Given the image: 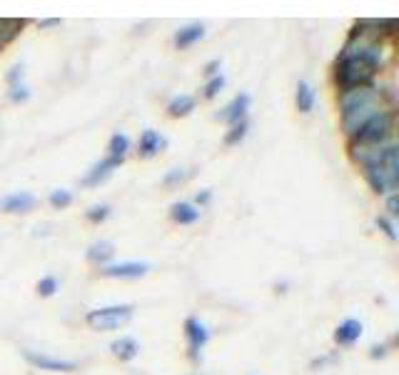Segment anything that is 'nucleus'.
<instances>
[{"instance_id": "7ed1b4c3", "label": "nucleus", "mask_w": 399, "mask_h": 375, "mask_svg": "<svg viewBox=\"0 0 399 375\" xmlns=\"http://www.w3.org/2000/svg\"><path fill=\"white\" fill-rule=\"evenodd\" d=\"M397 135V111L379 113L377 118H372L365 128H359L350 138V143L357 146H382V143H394Z\"/></svg>"}, {"instance_id": "dca6fc26", "label": "nucleus", "mask_w": 399, "mask_h": 375, "mask_svg": "<svg viewBox=\"0 0 399 375\" xmlns=\"http://www.w3.org/2000/svg\"><path fill=\"white\" fill-rule=\"evenodd\" d=\"M193 111H195V98L187 95V93H180V95H175L167 103V115L170 118H185Z\"/></svg>"}, {"instance_id": "423d86ee", "label": "nucleus", "mask_w": 399, "mask_h": 375, "mask_svg": "<svg viewBox=\"0 0 399 375\" xmlns=\"http://www.w3.org/2000/svg\"><path fill=\"white\" fill-rule=\"evenodd\" d=\"M185 338H187V355H190V361L197 363L202 348H205L207 341H210V333H207L205 323H200L197 318H187L185 320Z\"/></svg>"}, {"instance_id": "aec40b11", "label": "nucleus", "mask_w": 399, "mask_h": 375, "mask_svg": "<svg viewBox=\"0 0 399 375\" xmlns=\"http://www.w3.org/2000/svg\"><path fill=\"white\" fill-rule=\"evenodd\" d=\"M110 350L115 358H120V361H135L140 353V345L135 338H120V341L112 343Z\"/></svg>"}, {"instance_id": "c85d7f7f", "label": "nucleus", "mask_w": 399, "mask_h": 375, "mask_svg": "<svg viewBox=\"0 0 399 375\" xmlns=\"http://www.w3.org/2000/svg\"><path fill=\"white\" fill-rule=\"evenodd\" d=\"M56 291H58V280L53 278V275H48V278H43L40 283H38V295H43V298L56 295Z\"/></svg>"}, {"instance_id": "412c9836", "label": "nucleus", "mask_w": 399, "mask_h": 375, "mask_svg": "<svg viewBox=\"0 0 399 375\" xmlns=\"http://www.w3.org/2000/svg\"><path fill=\"white\" fill-rule=\"evenodd\" d=\"M130 153V138L125 133H115L108 143V155L115 160H125V155Z\"/></svg>"}, {"instance_id": "f3484780", "label": "nucleus", "mask_w": 399, "mask_h": 375, "mask_svg": "<svg viewBox=\"0 0 399 375\" xmlns=\"http://www.w3.org/2000/svg\"><path fill=\"white\" fill-rule=\"evenodd\" d=\"M202 38H205V28H202V25H187V28H180L178 33H175L172 43H175L180 50H185V48H190V45H195L197 41H202Z\"/></svg>"}, {"instance_id": "2f4dec72", "label": "nucleus", "mask_w": 399, "mask_h": 375, "mask_svg": "<svg viewBox=\"0 0 399 375\" xmlns=\"http://www.w3.org/2000/svg\"><path fill=\"white\" fill-rule=\"evenodd\" d=\"M205 73L210 78H215V76H220V60H210L205 65Z\"/></svg>"}, {"instance_id": "72a5a7b5", "label": "nucleus", "mask_w": 399, "mask_h": 375, "mask_svg": "<svg viewBox=\"0 0 399 375\" xmlns=\"http://www.w3.org/2000/svg\"><path fill=\"white\" fill-rule=\"evenodd\" d=\"M210 198H213V193H210V190H202V193L195 195V201H197V205H205V203H210Z\"/></svg>"}, {"instance_id": "2eb2a0df", "label": "nucleus", "mask_w": 399, "mask_h": 375, "mask_svg": "<svg viewBox=\"0 0 399 375\" xmlns=\"http://www.w3.org/2000/svg\"><path fill=\"white\" fill-rule=\"evenodd\" d=\"M170 218L172 223H178V225H193V223H197L200 218V210L195 208L193 203H172L170 208Z\"/></svg>"}, {"instance_id": "f257e3e1", "label": "nucleus", "mask_w": 399, "mask_h": 375, "mask_svg": "<svg viewBox=\"0 0 399 375\" xmlns=\"http://www.w3.org/2000/svg\"><path fill=\"white\" fill-rule=\"evenodd\" d=\"M362 173H365L367 185H370L377 195L397 193V188H399V148L394 146L382 163L365 168Z\"/></svg>"}, {"instance_id": "f704fd0d", "label": "nucleus", "mask_w": 399, "mask_h": 375, "mask_svg": "<svg viewBox=\"0 0 399 375\" xmlns=\"http://www.w3.org/2000/svg\"><path fill=\"white\" fill-rule=\"evenodd\" d=\"M56 25H60V21H58V18H48V21H40V28H56Z\"/></svg>"}, {"instance_id": "b1692460", "label": "nucleus", "mask_w": 399, "mask_h": 375, "mask_svg": "<svg viewBox=\"0 0 399 375\" xmlns=\"http://www.w3.org/2000/svg\"><path fill=\"white\" fill-rule=\"evenodd\" d=\"M48 203L53 205V208H58V210L68 208L70 203H73V193H70V190H65V188H56V190H50Z\"/></svg>"}, {"instance_id": "c756f323", "label": "nucleus", "mask_w": 399, "mask_h": 375, "mask_svg": "<svg viewBox=\"0 0 399 375\" xmlns=\"http://www.w3.org/2000/svg\"><path fill=\"white\" fill-rule=\"evenodd\" d=\"M385 198H387V218L394 220L399 216V193H389Z\"/></svg>"}, {"instance_id": "473e14b6", "label": "nucleus", "mask_w": 399, "mask_h": 375, "mask_svg": "<svg viewBox=\"0 0 399 375\" xmlns=\"http://www.w3.org/2000/svg\"><path fill=\"white\" fill-rule=\"evenodd\" d=\"M387 355V345H374L370 350V358H385Z\"/></svg>"}, {"instance_id": "1a4fd4ad", "label": "nucleus", "mask_w": 399, "mask_h": 375, "mask_svg": "<svg viewBox=\"0 0 399 375\" xmlns=\"http://www.w3.org/2000/svg\"><path fill=\"white\" fill-rule=\"evenodd\" d=\"M120 163H123V160H115L108 155V158H103L100 163H95V166L90 168L80 183H83L85 188H97L100 183H105L112 173H115V168H120Z\"/></svg>"}, {"instance_id": "a878e982", "label": "nucleus", "mask_w": 399, "mask_h": 375, "mask_svg": "<svg viewBox=\"0 0 399 375\" xmlns=\"http://www.w3.org/2000/svg\"><path fill=\"white\" fill-rule=\"evenodd\" d=\"M85 218H88L90 223H105L108 218H110V205H93V208H88L85 210Z\"/></svg>"}, {"instance_id": "39448f33", "label": "nucleus", "mask_w": 399, "mask_h": 375, "mask_svg": "<svg viewBox=\"0 0 399 375\" xmlns=\"http://www.w3.org/2000/svg\"><path fill=\"white\" fill-rule=\"evenodd\" d=\"M385 111H394V105H387V103H379V105H365V108H357V111H350V113H342V130L347 138H352L359 128H365L372 118H377L379 113Z\"/></svg>"}, {"instance_id": "6e6552de", "label": "nucleus", "mask_w": 399, "mask_h": 375, "mask_svg": "<svg viewBox=\"0 0 399 375\" xmlns=\"http://www.w3.org/2000/svg\"><path fill=\"white\" fill-rule=\"evenodd\" d=\"M25 361L30 365L40 370H50V373H73L77 368V363L73 361H62V358H50L45 353H33V350H25Z\"/></svg>"}, {"instance_id": "f8f14e48", "label": "nucleus", "mask_w": 399, "mask_h": 375, "mask_svg": "<svg viewBox=\"0 0 399 375\" xmlns=\"http://www.w3.org/2000/svg\"><path fill=\"white\" fill-rule=\"evenodd\" d=\"M165 148V138L158 130H143L138 140V155L140 158H155Z\"/></svg>"}, {"instance_id": "f03ea898", "label": "nucleus", "mask_w": 399, "mask_h": 375, "mask_svg": "<svg viewBox=\"0 0 399 375\" xmlns=\"http://www.w3.org/2000/svg\"><path fill=\"white\" fill-rule=\"evenodd\" d=\"M379 68L372 62L362 60V58H337L335 65V83L339 91H350V88H359V85L374 83Z\"/></svg>"}, {"instance_id": "9d476101", "label": "nucleus", "mask_w": 399, "mask_h": 375, "mask_svg": "<svg viewBox=\"0 0 399 375\" xmlns=\"http://www.w3.org/2000/svg\"><path fill=\"white\" fill-rule=\"evenodd\" d=\"M38 205V198L28 190H15V193L0 198V210L5 213H30Z\"/></svg>"}, {"instance_id": "a211bd4d", "label": "nucleus", "mask_w": 399, "mask_h": 375, "mask_svg": "<svg viewBox=\"0 0 399 375\" xmlns=\"http://www.w3.org/2000/svg\"><path fill=\"white\" fill-rule=\"evenodd\" d=\"M295 105L300 113H312L315 108V88L307 80H300L295 91Z\"/></svg>"}, {"instance_id": "4be33fe9", "label": "nucleus", "mask_w": 399, "mask_h": 375, "mask_svg": "<svg viewBox=\"0 0 399 375\" xmlns=\"http://www.w3.org/2000/svg\"><path fill=\"white\" fill-rule=\"evenodd\" d=\"M190 178H193V170H187V168H172V170H167V175L162 178V183H165L167 188H175V185L187 183Z\"/></svg>"}, {"instance_id": "6ab92c4d", "label": "nucleus", "mask_w": 399, "mask_h": 375, "mask_svg": "<svg viewBox=\"0 0 399 375\" xmlns=\"http://www.w3.org/2000/svg\"><path fill=\"white\" fill-rule=\"evenodd\" d=\"M115 255V245L108 240H97L88 248V260L95 265H108V260Z\"/></svg>"}, {"instance_id": "ddd939ff", "label": "nucleus", "mask_w": 399, "mask_h": 375, "mask_svg": "<svg viewBox=\"0 0 399 375\" xmlns=\"http://www.w3.org/2000/svg\"><path fill=\"white\" fill-rule=\"evenodd\" d=\"M359 338H362V323L359 320H344V323L337 326V330H335V343L342 348L354 345Z\"/></svg>"}, {"instance_id": "7c9ffc66", "label": "nucleus", "mask_w": 399, "mask_h": 375, "mask_svg": "<svg viewBox=\"0 0 399 375\" xmlns=\"http://www.w3.org/2000/svg\"><path fill=\"white\" fill-rule=\"evenodd\" d=\"M21 80H23V68L21 65L10 68V73H8V88H10V85H18Z\"/></svg>"}, {"instance_id": "bb28decb", "label": "nucleus", "mask_w": 399, "mask_h": 375, "mask_svg": "<svg viewBox=\"0 0 399 375\" xmlns=\"http://www.w3.org/2000/svg\"><path fill=\"white\" fill-rule=\"evenodd\" d=\"M377 228L382 230V233H385L387 238H389V240H392V243H397V225H394V220H389V218L387 216H377Z\"/></svg>"}, {"instance_id": "4468645a", "label": "nucleus", "mask_w": 399, "mask_h": 375, "mask_svg": "<svg viewBox=\"0 0 399 375\" xmlns=\"http://www.w3.org/2000/svg\"><path fill=\"white\" fill-rule=\"evenodd\" d=\"M28 21H21V18H0V50L10 45V43L23 33Z\"/></svg>"}, {"instance_id": "0eeeda50", "label": "nucleus", "mask_w": 399, "mask_h": 375, "mask_svg": "<svg viewBox=\"0 0 399 375\" xmlns=\"http://www.w3.org/2000/svg\"><path fill=\"white\" fill-rule=\"evenodd\" d=\"M150 265L147 263H135V260H128V263H112V265H103L100 268V275L103 278H120V280H135L147 275Z\"/></svg>"}, {"instance_id": "cd10ccee", "label": "nucleus", "mask_w": 399, "mask_h": 375, "mask_svg": "<svg viewBox=\"0 0 399 375\" xmlns=\"http://www.w3.org/2000/svg\"><path fill=\"white\" fill-rule=\"evenodd\" d=\"M8 98H10L13 103H25V100L30 98V91H28V88H25L23 83L10 85V88H8Z\"/></svg>"}, {"instance_id": "9b49d317", "label": "nucleus", "mask_w": 399, "mask_h": 375, "mask_svg": "<svg viewBox=\"0 0 399 375\" xmlns=\"http://www.w3.org/2000/svg\"><path fill=\"white\" fill-rule=\"evenodd\" d=\"M247 111H250V95L247 93H240V95H234L232 100L217 113V120H222V123H228V125H234V123H240V120H245Z\"/></svg>"}, {"instance_id": "20e7f679", "label": "nucleus", "mask_w": 399, "mask_h": 375, "mask_svg": "<svg viewBox=\"0 0 399 375\" xmlns=\"http://www.w3.org/2000/svg\"><path fill=\"white\" fill-rule=\"evenodd\" d=\"M132 318V306H110V308H97L85 315L93 330H115V328L125 326Z\"/></svg>"}, {"instance_id": "393cba45", "label": "nucleus", "mask_w": 399, "mask_h": 375, "mask_svg": "<svg viewBox=\"0 0 399 375\" xmlns=\"http://www.w3.org/2000/svg\"><path fill=\"white\" fill-rule=\"evenodd\" d=\"M225 83H228V80H225V76H222V73H220V76L210 78V80L205 83V88H202V98H205V100H213V98L217 95L222 88H225Z\"/></svg>"}, {"instance_id": "5701e85b", "label": "nucleus", "mask_w": 399, "mask_h": 375, "mask_svg": "<svg viewBox=\"0 0 399 375\" xmlns=\"http://www.w3.org/2000/svg\"><path fill=\"white\" fill-rule=\"evenodd\" d=\"M247 128H250L247 120H240V123L230 125V130L225 133V146H237V143L247 135Z\"/></svg>"}]
</instances>
